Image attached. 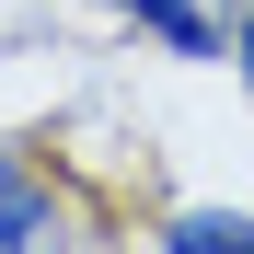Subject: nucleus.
Listing matches in <instances>:
<instances>
[{
	"label": "nucleus",
	"instance_id": "20e7f679",
	"mask_svg": "<svg viewBox=\"0 0 254 254\" xmlns=\"http://www.w3.org/2000/svg\"><path fill=\"white\" fill-rule=\"evenodd\" d=\"M231 69H243V93H254V0L231 12Z\"/></svg>",
	"mask_w": 254,
	"mask_h": 254
},
{
	"label": "nucleus",
	"instance_id": "f03ea898",
	"mask_svg": "<svg viewBox=\"0 0 254 254\" xmlns=\"http://www.w3.org/2000/svg\"><path fill=\"white\" fill-rule=\"evenodd\" d=\"M104 12H127L139 35H162L174 58H220V47H231V23H220V0H104Z\"/></svg>",
	"mask_w": 254,
	"mask_h": 254
},
{
	"label": "nucleus",
	"instance_id": "f257e3e1",
	"mask_svg": "<svg viewBox=\"0 0 254 254\" xmlns=\"http://www.w3.org/2000/svg\"><path fill=\"white\" fill-rule=\"evenodd\" d=\"M0 254H69V185L0 139Z\"/></svg>",
	"mask_w": 254,
	"mask_h": 254
},
{
	"label": "nucleus",
	"instance_id": "7ed1b4c3",
	"mask_svg": "<svg viewBox=\"0 0 254 254\" xmlns=\"http://www.w3.org/2000/svg\"><path fill=\"white\" fill-rule=\"evenodd\" d=\"M150 254H254V208H174Z\"/></svg>",
	"mask_w": 254,
	"mask_h": 254
}]
</instances>
